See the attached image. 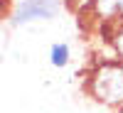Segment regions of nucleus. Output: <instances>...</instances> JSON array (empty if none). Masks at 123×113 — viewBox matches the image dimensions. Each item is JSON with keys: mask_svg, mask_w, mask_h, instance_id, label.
Wrapping results in <instances>:
<instances>
[{"mask_svg": "<svg viewBox=\"0 0 123 113\" xmlns=\"http://www.w3.org/2000/svg\"><path fill=\"white\" fill-rule=\"evenodd\" d=\"M62 7H64L62 0H15L7 22L10 27H25L32 22L54 20L62 12Z\"/></svg>", "mask_w": 123, "mask_h": 113, "instance_id": "nucleus-2", "label": "nucleus"}, {"mask_svg": "<svg viewBox=\"0 0 123 113\" xmlns=\"http://www.w3.org/2000/svg\"><path fill=\"white\" fill-rule=\"evenodd\" d=\"M10 10H12V0H0V20H7Z\"/></svg>", "mask_w": 123, "mask_h": 113, "instance_id": "nucleus-6", "label": "nucleus"}, {"mask_svg": "<svg viewBox=\"0 0 123 113\" xmlns=\"http://www.w3.org/2000/svg\"><path fill=\"white\" fill-rule=\"evenodd\" d=\"M47 59L54 69H67L71 64V44L59 39V42H52L49 44V52H47Z\"/></svg>", "mask_w": 123, "mask_h": 113, "instance_id": "nucleus-3", "label": "nucleus"}, {"mask_svg": "<svg viewBox=\"0 0 123 113\" xmlns=\"http://www.w3.org/2000/svg\"><path fill=\"white\" fill-rule=\"evenodd\" d=\"M111 47H113V57L123 61V22L118 20L116 30L111 32Z\"/></svg>", "mask_w": 123, "mask_h": 113, "instance_id": "nucleus-5", "label": "nucleus"}, {"mask_svg": "<svg viewBox=\"0 0 123 113\" xmlns=\"http://www.w3.org/2000/svg\"><path fill=\"white\" fill-rule=\"evenodd\" d=\"M89 96L111 108H123V61L104 59L91 69L86 79Z\"/></svg>", "mask_w": 123, "mask_h": 113, "instance_id": "nucleus-1", "label": "nucleus"}, {"mask_svg": "<svg viewBox=\"0 0 123 113\" xmlns=\"http://www.w3.org/2000/svg\"><path fill=\"white\" fill-rule=\"evenodd\" d=\"M94 12L104 22H113L121 15V0H94Z\"/></svg>", "mask_w": 123, "mask_h": 113, "instance_id": "nucleus-4", "label": "nucleus"}]
</instances>
